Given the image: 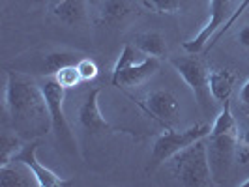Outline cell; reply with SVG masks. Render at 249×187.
<instances>
[{
	"label": "cell",
	"mask_w": 249,
	"mask_h": 187,
	"mask_svg": "<svg viewBox=\"0 0 249 187\" xmlns=\"http://www.w3.org/2000/svg\"><path fill=\"white\" fill-rule=\"evenodd\" d=\"M100 94L101 86H96L85 96V100L79 107V124L90 133H125L129 137L137 138V135L133 131H125V129H120V127H114L101 116L100 103H98Z\"/></svg>",
	"instance_id": "8"
},
{
	"label": "cell",
	"mask_w": 249,
	"mask_h": 187,
	"mask_svg": "<svg viewBox=\"0 0 249 187\" xmlns=\"http://www.w3.org/2000/svg\"><path fill=\"white\" fill-rule=\"evenodd\" d=\"M169 161H171V172L180 186L208 187L213 184L206 138L193 142L191 146L173 155Z\"/></svg>",
	"instance_id": "2"
},
{
	"label": "cell",
	"mask_w": 249,
	"mask_h": 187,
	"mask_svg": "<svg viewBox=\"0 0 249 187\" xmlns=\"http://www.w3.org/2000/svg\"><path fill=\"white\" fill-rule=\"evenodd\" d=\"M232 6H234V0H210V17H208V23L200 28L197 36L191 37L189 41L184 43V49L189 54H200L204 51V47L208 45V41L213 37V34L232 15V12H234Z\"/></svg>",
	"instance_id": "7"
},
{
	"label": "cell",
	"mask_w": 249,
	"mask_h": 187,
	"mask_svg": "<svg viewBox=\"0 0 249 187\" xmlns=\"http://www.w3.org/2000/svg\"><path fill=\"white\" fill-rule=\"evenodd\" d=\"M39 86H41L47 109H49L51 122H53V133H54L56 140L62 146H66L70 152H77V140H75L73 131L68 124V118H66V112H64L66 88L53 75H47L43 79V83H39Z\"/></svg>",
	"instance_id": "4"
},
{
	"label": "cell",
	"mask_w": 249,
	"mask_h": 187,
	"mask_svg": "<svg viewBox=\"0 0 249 187\" xmlns=\"http://www.w3.org/2000/svg\"><path fill=\"white\" fill-rule=\"evenodd\" d=\"M139 52L141 51L133 45V43H125L122 52L118 54V58H116V62H114V68H112V73H118V71H122L125 68H129V66H133V64L139 62Z\"/></svg>",
	"instance_id": "23"
},
{
	"label": "cell",
	"mask_w": 249,
	"mask_h": 187,
	"mask_svg": "<svg viewBox=\"0 0 249 187\" xmlns=\"http://www.w3.org/2000/svg\"><path fill=\"white\" fill-rule=\"evenodd\" d=\"M144 6L156 13H178L186 8L191 0H142Z\"/></svg>",
	"instance_id": "21"
},
{
	"label": "cell",
	"mask_w": 249,
	"mask_h": 187,
	"mask_svg": "<svg viewBox=\"0 0 249 187\" xmlns=\"http://www.w3.org/2000/svg\"><path fill=\"white\" fill-rule=\"evenodd\" d=\"M238 100H240V103L248 109L249 112V79L242 85V88H240V94H238Z\"/></svg>",
	"instance_id": "26"
},
{
	"label": "cell",
	"mask_w": 249,
	"mask_h": 187,
	"mask_svg": "<svg viewBox=\"0 0 249 187\" xmlns=\"http://www.w3.org/2000/svg\"><path fill=\"white\" fill-rule=\"evenodd\" d=\"M139 105L165 127H173L180 114L178 100L169 90H154L144 98V101H139Z\"/></svg>",
	"instance_id": "10"
},
{
	"label": "cell",
	"mask_w": 249,
	"mask_h": 187,
	"mask_svg": "<svg viewBox=\"0 0 249 187\" xmlns=\"http://www.w3.org/2000/svg\"><path fill=\"white\" fill-rule=\"evenodd\" d=\"M87 0H60L54 8L53 15L64 25H77L85 19Z\"/></svg>",
	"instance_id": "15"
},
{
	"label": "cell",
	"mask_w": 249,
	"mask_h": 187,
	"mask_svg": "<svg viewBox=\"0 0 249 187\" xmlns=\"http://www.w3.org/2000/svg\"><path fill=\"white\" fill-rule=\"evenodd\" d=\"M240 129H242V131H240V140L249 148V118L246 120V124L240 125Z\"/></svg>",
	"instance_id": "27"
},
{
	"label": "cell",
	"mask_w": 249,
	"mask_h": 187,
	"mask_svg": "<svg viewBox=\"0 0 249 187\" xmlns=\"http://www.w3.org/2000/svg\"><path fill=\"white\" fill-rule=\"evenodd\" d=\"M4 107L10 116L13 133L23 140H36L53 131V122L41 86L34 79L8 71Z\"/></svg>",
	"instance_id": "1"
},
{
	"label": "cell",
	"mask_w": 249,
	"mask_h": 187,
	"mask_svg": "<svg viewBox=\"0 0 249 187\" xmlns=\"http://www.w3.org/2000/svg\"><path fill=\"white\" fill-rule=\"evenodd\" d=\"M133 45L137 47L144 56H154V58H165L167 56V41L160 32H141L133 37Z\"/></svg>",
	"instance_id": "14"
},
{
	"label": "cell",
	"mask_w": 249,
	"mask_h": 187,
	"mask_svg": "<svg viewBox=\"0 0 249 187\" xmlns=\"http://www.w3.org/2000/svg\"><path fill=\"white\" fill-rule=\"evenodd\" d=\"M240 144V133H225V135H208V161L212 170L213 184L221 186L232 174L236 167V152Z\"/></svg>",
	"instance_id": "5"
},
{
	"label": "cell",
	"mask_w": 249,
	"mask_h": 187,
	"mask_svg": "<svg viewBox=\"0 0 249 187\" xmlns=\"http://www.w3.org/2000/svg\"><path fill=\"white\" fill-rule=\"evenodd\" d=\"M248 8H249V0H240V4H238L236 8H234L232 15H231V17H229V19L225 21L223 25H221V28H219V30H217V32L213 34V37L210 39V41H208V45L204 47V51H202V52H208V51L212 49V47H215V45L219 43V39H221V37H223L225 34H227V32H229V30H231V28L234 26V23H236L238 19L242 17V13L246 12Z\"/></svg>",
	"instance_id": "19"
},
{
	"label": "cell",
	"mask_w": 249,
	"mask_h": 187,
	"mask_svg": "<svg viewBox=\"0 0 249 187\" xmlns=\"http://www.w3.org/2000/svg\"><path fill=\"white\" fill-rule=\"evenodd\" d=\"M212 125L208 124H195L187 129H175V127H165L160 137L154 142L152 150V169H156L158 165H163L169 161L173 155L184 148L191 146L193 142H197L200 138H206L210 135Z\"/></svg>",
	"instance_id": "3"
},
{
	"label": "cell",
	"mask_w": 249,
	"mask_h": 187,
	"mask_svg": "<svg viewBox=\"0 0 249 187\" xmlns=\"http://www.w3.org/2000/svg\"><path fill=\"white\" fill-rule=\"evenodd\" d=\"M77 69H79V73H81L83 83H90V81H94V79L98 77V73H100L98 64L94 62L92 58H79V62H77Z\"/></svg>",
	"instance_id": "24"
},
{
	"label": "cell",
	"mask_w": 249,
	"mask_h": 187,
	"mask_svg": "<svg viewBox=\"0 0 249 187\" xmlns=\"http://www.w3.org/2000/svg\"><path fill=\"white\" fill-rule=\"evenodd\" d=\"M169 62L176 69V73L184 79V83L193 92V96L197 98L200 107L204 111H208L210 109V101L213 98L210 94V88H208V73H210V69L206 68V64L202 62L197 54L175 56V58H169Z\"/></svg>",
	"instance_id": "6"
},
{
	"label": "cell",
	"mask_w": 249,
	"mask_h": 187,
	"mask_svg": "<svg viewBox=\"0 0 249 187\" xmlns=\"http://www.w3.org/2000/svg\"><path fill=\"white\" fill-rule=\"evenodd\" d=\"M160 69V58L154 56H146L142 60H139L137 64L125 68L118 73H112L111 83L112 86H122V88H133L139 86L142 83H146L152 75Z\"/></svg>",
	"instance_id": "11"
},
{
	"label": "cell",
	"mask_w": 249,
	"mask_h": 187,
	"mask_svg": "<svg viewBox=\"0 0 249 187\" xmlns=\"http://www.w3.org/2000/svg\"><path fill=\"white\" fill-rule=\"evenodd\" d=\"M0 186L2 187H30L36 186V178L25 163L12 159L6 165H0Z\"/></svg>",
	"instance_id": "12"
},
{
	"label": "cell",
	"mask_w": 249,
	"mask_h": 187,
	"mask_svg": "<svg viewBox=\"0 0 249 187\" xmlns=\"http://www.w3.org/2000/svg\"><path fill=\"white\" fill-rule=\"evenodd\" d=\"M77 62H79V58L73 52H49L43 58V66H45V73L47 75H54L64 66Z\"/></svg>",
	"instance_id": "20"
},
{
	"label": "cell",
	"mask_w": 249,
	"mask_h": 187,
	"mask_svg": "<svg viewBox=\"0 0 249 187\" xmlns=\"http://www.w3.org/2000/svg\"><path fill=\"white\" fill-rule=\"evenodd\" d=\"M238 75L229 69V68H215V69H210L208 73V88H210V94L215 101L223 103L231 98L232 90H234V85H236Z\"/></svg>",
	"instance_id": "13"
},
{
	"label": "cell",
	"mask_w": 249,
	"mask_h": 187,
	"mask_svg": "<svg viewBox=\"0 0 249 187\" xmlns=\"http://www.w3.org/2000/svg\"><path fill=\"white\" fill-rule=\"evenodd\" d=\"M131 13V4L127 0H105L101 4L100 21L105 25H118Z\"/></svg>",
	"instance_id": "16"
},
{
	"label": "cell",
	"mask_w": 249,
	"mask_h": 187,
	"mask_svg": "<svg viewBox=\"0 0 249 187\" xmlns=\"http://www.w3.org/2000/svg\"><path fill=\"white\" fill-rule=\"evenodd\" d=\"M238 186H240V187H249V176L246 178V180H240V182H238Z\"/></svg>",
	"instance_id": "28"
},
{
	"label": "cell",
	"mask_w": 249,
	"mask_h": 187,
	"mask_svg": "<svg viewBox=\"0 0 249 187\" xmlns=\"http://www.w3.org/2000/svg\"><path fill=\"white\" fill-rule=\"evenodd\" d=\"M238 43L244 47V49H249V25H244L240 30H238Z\"/></svg>",
	"instance_id": "25"
},
{
	"label": "cell",
	"mask_w": 249,
	"mask_h": 187,
	"mask_svg": "<svg viewBox=\"0 0 249 187\" xmlns=\"http://www.w3.org/2000/svg\"><path fill=\"white\" fill-rule=\"evenodd\" d=\"M53 77H54L66 90L79 86V85L83 83L81 73H79V69H77V64H68V66H64V68H60Z\"/></svg>",
	"instance_id": "22"
},
{
	"label": "cell",
	"mask_w": 249,
	"mask_h": 187,
	"mask_svg": "<svg viewBox=\"0 0 249 187\" xmlns=\"http://www.w3.org/2000/svg\"><path fill=\"white\" fill-rule=\"evenodd\" d=\"M37 146H39L37 140H26L25 144H23V148L19 150V152L15 153V157H13L15 161L25 163L26 167L30 169V172L36 178L37 187H62V186L73 184L71 180H64V178H60L56 172H53L51 169H47L45 165H41V163L37 161V157H36Z\"/></svg>",
	"instance_id": "9"
},
{
	"label": "cell",
	"mask_w": 249,
	"mask_h": 187,
	"mask_svg": "<svg viewBox=\"0 0 249 187\" xmlns=\"http://www.w3.org/2000/svg\"><path fill=\"white\" fill-rule=\"evenodd\" d=\"M225 133H240V124L232 114L229 100L223 101V107H221L219 114L215 116L212 129H210V135H225Z\"/></svg>",
	"instance_id": "17"
},
{
	"label": "cell",
	"mask_w": 249,
	"mask_h": 187,
	"mask_svg": "<svg viewBox=\"0 0 249 187\" xmlns=\"http://www.w3.org/2000/svg\"><path fill=\"white\" fill-rule=\"evenodd\" d=\"M25 140L19 135H10V133H2L0 137V165H6L15 157V153L23 148Z\"/></svg>",
	"instance_id": "18"
}]
</instances>
